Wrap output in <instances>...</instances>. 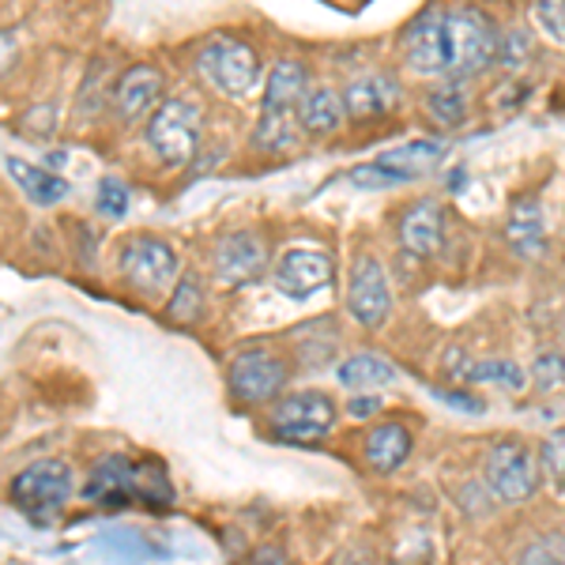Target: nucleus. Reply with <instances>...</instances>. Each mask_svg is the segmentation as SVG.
Instances as JSON below:
<instances>
[{
  "mask_svg": "<svg viewBox=\"0 0 565 565\" xmlns=\"http://www.w3.org/2000/svg\"><path fill=\"white\" fill-rule=\"evenodd\" d=\"M535 457H540V476L551 482L554 494L565 498V426L543 437Z\"/></svg>",
  "mask_w": 565,
  "mask_h": 565,
  "instance_id": "c85d7f7f",
  "label": "nucleus"
},
{
  "mask_svg": "<svg viewBox=\"0 0 565 565\" xmlns=\"http://www.w3.org/2000/svg\"><path fill=\"white\" fill-rule=\"evenodd\" d=\"M162 90H167V79H162L159 68L151 65H136V68H125L121 79L109 90V106L121 121H140L143 114H154L162 103Z\"/></svg>",
  "mask_w": 565,
  "mask_h": 565,
  "instance_id": "2eb2a0df",
  "label": "nucleus"
},
{
  "mask_svg": "<svg viewBox=\"0 0 565 565\" xmlns=\"http://www.w3.org/2000/svg\"><path fill=\"white\" fill-rule=\"evenodd\" d=\"M309 90V68L306 61L282 57L271 65L268 84H264V106L260 109H298V103Z\"/></svg>",
  "mask_w": 565,
  "mask_h": 565,
  "instance_id": "412c9836",
  "label": "nucleus"
},
{
  "mask_svg": "<svg viewBox=\"0 0 565 565\" xmlns=\"http://www.w3.org/2000/svg\"><path fill=\"white\" fill-rule=\"evenodd\" d=\"M412 430L404 423H377L366 434V463L377 476H392L412 457Z\"/></svg>",
  "mask_w": 565,
  "mask_h": 565,
  "instance_id": "6ab92c4d",
  "label": "nucleus"
},
{
  "mask_svg": "<svg viewBox=\"0 0 565 565\" xmlns=\"http://www.w3.org/2000/svg\"><path fill=\"white\" fill-rule=\"evenodd\" d=\"M249 565H290V558L279 546H260V551L249 554Z\"/></svg>",
  "mask_w": 565,
  "mask_h": 565,
  "instance_id": "4c0bfd02",
  "label": "nucleus"
},
{
  "mask_svg": "<svg viewBox=\"0 0 565 565\" xmlns=\"http://www.w3.org/2000/svg\"><path fill=\"white\" fill-rule=\"evenodd\" d=\"M535 23L543 26V34L551 42L565 45V0H535Z\"/></svg>",
  "mask_w": 565,
  "mask_h": 565,
  "instance_id": "473e14b6",
  "label": "nucleus"
},
{
  "mask_svg": "<svg viewBox=\"0 0 565 565\" xmlns=\"http://www.w3.org/2000/svg\"><path fill=\"white\" fill-rule=\"evenodd\" d=\"M487 490L501 505H524L540 490V457L521 437H501L487 452Z\"/></svg>",
  "mask_w": 565,
  "mask_h": 565,
  "instance_id": "423d86ee",
  "label": "nucleus"
},
{
  "mask_svg": "<svg viewBox=\"0 0 565 565\" xmlns=\"http://www.w3.org/2000/svg\"><path fill=\"white\" fill-rule=\"evenodd\" d=\"M340 407L321 388H298L287 392L271 404L268 430L282 445H317L335 430Z\"/></svg>",
  "mask_w": 565,
  "mask_h": 565,
  "instance_id": "f03ea898",
  "label": "nucleus"
},
{
  "mask_svg": "<svg viewBox=\"0 0 565 565\" xmlns=\"http://www.w3.org/2000/svg\"><path fill=\"white\" fill-rule=\"evenodd\" d=\"M8 174L15 178V185L23 189L26 200L39 207H53L68 196V181L57 178L53 170H42V167H31L23 159H8Z\"/></svg>",
  "mask_w": 565,
  "mask_h": 565,
  "instance_id": "b1692460",
  "label": "nucleus"
},
{
  "mask_svg": "<svg viewBox=\"0 0 565 565\" xmlns=\"http://www.w3.org/2000/svg\"><path fill=\"white\" fill-rule=\"evenodd\" d=\"M295 114H298V129H302V136H332V132H340L348 109H343L340 90L328 87V84H317L306 90V98L298 103Z\"/></svg>",
  "mask_w": 565,
  "mask_h": 565,
  "instance_id": "a211bd4d",
  "label": "nucleus"
},
{
  "mask_svg": "<svg viewBox=\"0 0 565 565\" xmlns=\"http://www.w3.org/2000/svg\"><path fill=\"white\" fill-rule=\"evenodd\" d=\"M445 231H449V215H445L441 200H434V196H423V200H415V204H407L396 223L404 253L418 260H434L437 253L445 249Z\"/></svg>",
  "mask_w": 565,
  "mask_h": 565,
  "instance_id": "ddd939ff",
  "label": "nucleus"
},
{
  "mask_svg": "<svg viewBox=\"0 0 565 565\" xmlns=\"http://www.w3.org/2000/svg\"><path fill=\"white\" fill-rule=\"evenodd\" d=\"M348 415L354 418V423H366V418L381 415V399L373 396V392H354V396L348 399Z\"/></svg>",
  "mask_w": 565,
  "mask_h": 565,
  "instance_id": "e433bc0d",
  "label": "nucleus"
},
{
  "mask_svg": "<svg viewBox=\"0 0 565 565\" xmlns=\"http://www.w3.org/2000/svg\"><path fill=\"white\" fill-rule=\"evenodd\" d=\"M271 264L268 238L257 231H231L215 242L212 271L218 287H249L257 282Z\"/></svg>",
  "mask_w": 565,
  "mask_h": 565,
  "instance_id": "9d476101",
  "label": "nucleus"
},
{
  "mask_svg": "<svg viewBox=\"0 0 565 565\" xmlns=\"http://www.w3.org/2000/svg\"><path fill=\"white\" fill-rule=\"evenodd\" d=\"M200 121H204V114L189 98H170V103H159V109L148 117L143 140L167 167H189L200 148Z\"/></svg>",
  "mask_w": 565,
  "mask_h": 565,
  "instance_id": "0eeeda50",
  "label": "nucleus"
},
{
  "mask_svg": "<svg viewBox=\"0 0 565 565\" xmlns=\"http://www.w3.org/2000/svg\"><path fill=\"white\" fill-rule=\"evenodd\" d=\"M521 565H565V540L546 535V540H540L535 546H527Z\"/></svg>",
  "mask_w": 565,
  "mask_h": 565,
  "instance_id": "f704fd0d",
  "label": "nucleus"
},
{
  "mask_svg": "<svg viewBox=\"0 0 565 565\" xmlns=\"http://www.w3.org/2000/svg\"><path fill=\"white\" fill-rule=\"evenodd\" d=\"M392 306H396V298H392V279L385 264L370 257V253H362L351 264V276H348V313L354 317L359 328L377 332L392 317Z\"/></svg>",
  "mask_w": 565,
  "mask_h": 565,
  "instance_id": "1a4fd4ad",
  "label": "nucleus"
},
{
  "mask_svg": "<svg viewBox=\"0 0 565 565\" xmlns=\"http://www.w3.org/2000/svg\"><path fill=\"white\" fill-rule=\"evenodd\" d=\"M136 501H140L143 509H151V513L174 509L178 490H174V479H170L167 463H159V460L136 463Z\"/></svg>",
  "mask_w": 565,
  "mask_h": 565,
  "instance_id": "a878e982",
  "label": "nucleus"
},
{
  "mask_svg": "<svg viewBox=\"0 0 565 565\" xmlns=\"http://www.w3.org/2000/svg\"><path fill=\"white\" fill-rule=\"evenodd\" d=\"M72 490H76V479H72V468L65 460H39L12 479L8 494H12V505L20 509L26 521L45 527L65 513Z\"/></svg>",
  "mask_w": 565,
  "mask_h": 565,
  "instance_id": "7ed1b4c3",
  "label": "nucleus"
},
{
  "mask_svg": "<svg viewBox=\"0 0 565 565\" xmlns=\"http://www.w3.org/2000/svg\"><path fill=\"white\" fill-rule=\"evenodd\" d=\"M335 279V260L332 253L317 249V245H290L276 264V287L295 302L321 295L332 287Z\"/></svg>",
  "mask_w": 565,
  "mask_h": 565,
  "instance_id": "f8f14e48",
  "label": "nucleus"
},
{
  "mask_svg": "<svg viewBox=\"0 0 565 565\" xmlns=\"http://www.w3.org/2000/svg\"><path fill=\"white\" fill-rule=\"evenodd\" d=\"M302 143L295 109H260V121L253 129V148L264 154H290Z\"/></svg>",
  "mask_w": 565,
  "mask_h": 565,
  "instance_id": "4be33fe9",
  "label": "nucleus"
},
{
  "mask_svg": "<svg viewBox=\"0 0 565 565\" xmlns=\"http://www.w3.org/2000/svg\"><path fill=\"white\" fill-rule=\"evenodd\" d=\"M290 385V359L276 348H249L238 351L226 366V392L242 407H264Z\"/></svg>",
  "mask_w": 565,
  "mask_h": 565,
  "instance_id": "20e7f679",
  "label": "nucleus"
},
{
  "mask_svg": "<svg viewBox=\"0 0 565 565\" xmlns=\"http://www.w3.org/2000/svg\"><path fill=\"white\" fill-rule=\"evenodd\" d=\"M501 31L482 8L457 4L445 8V45H449V72L445 79H471L498 65Z\"/></svg>",
  "mask_w": 565,
  "mask_h": 565,
  "instance_id": "f257e3e1",
  "label": "nucleus"
},
{
  "mask_svg": "<svg viewBox=\"0 0 565 565\" xmlns=\"http://www.w3.org/2000/svg\"><path fill=\"white\" fill-rule=\"evenodd\" d=\"M117 276L140 295H159L181 279V257L174 245L154 234H132L117 249Z\"/></svg>",
  "mask_w": 565,
  "mask_h": 565,
  "instance_id": "39448f33",
  "label": "nucleus"
},
{
  "mask_svg": "<svg viewBox=\"0 0 565 565\" xmlns=\"http://www.w3.org/2000/svg\"><path fill=\"white\" fill-rule=\"evenodd\" d=\"M196 72L212 84L218 95L226 98H245L253 87L260 84V57L249 42L218 34L200 50Z\"/></svg>",
  "mask_w": 565,
  "mask_h": 565,
  "instance_id": "6e6552de",
  "label": "nucleus"
},
{
  "mask_svg": "<svg viewBox=\"0 0 565 565\" xmlns=\"http://www.w3.org/2000/svg\"><path fill=\"white\" fill-rule=\"evenodd\" d=\"M463 377H468L471 385H498L509 392H521L527 385V373L509 359H479V362H471Z\"/></svg>",
  "mask_w": 565,
  "mask_h": 565,
  "instance_id": "cd10ccee",
  "label": "nucleus"
},
{
  "mask_svg": "<svg viewBox=\"0 0 565 565\" xmlns=\"http://www.w3.org/2000/svg\"><path fill=\"white\" fill-rule=\"evenodd\" d=\"M95 207L106 218H121L125 212H129V189H125V181L121 178H103V181H98Z\"/></svg>",
  "mask_w": 565,
  "mask_h": 565,
  "instance_id": "2f4dec72",
  "label": "nucleus"
},
{
  "mask_svg": "<svg viewBox=\"0 0 565 565\" xmlns=\"http://www.w3.org/2000/svg\"><path fill=\"white\" fill-rule=\"evenodd\" d=\"M399 53L415 76L445 79L449 72V45H445V8H426L399 31Z\"/></svg>",
  "mask_w": 565,
  "mask_h": 565,
  "instance_id": "9b49d317",
  "label": "nucleus"
},
{
  "mask_svg": "<svg viewBox=\"0 0 565 565\" xmlns=\"http://www.w3.org/2000/svg\"><path fill=\"white\" fill-rule=\"evenodd\" d=\"M167 317L181 328H193L207 317V290L196 271H181V279L174 282V295L167 302Z\"/></svg>",
  "mask_w": 565,
  "mask_h": 565,
  "instance_id": "bb28decb",
  "label": "nucleus"
},
{
  "mask_svg": "<svg viewBox=\"0 0 565 565\" xmlns=\"http://www.w3.org/2000/svg\"><path fill=\"white\" fill-rule=\"evenodd\" d=\"M527 381H535V388L540 392H558L565 388V354H540L535 359L532 373H527Z\"/></svg>",
  "mask_w": 565,
  "mask_h": 565,
  "instance_id": "7c9ffc66",
  "label": "nucleus"
},
{
  "mask_svg": "<svg viewBox=\"0 0 565 565\" xmlns=\"http://www.w3.org/2000/svg\"><path fill=\"white\" fill-rule=\"evenodd\" d=\"M335 381L351 392H370V388L392 385V381H396V366H392L388 359H381V354L362 351V354H351V359L340 362Z\"/></svg>",
  "mask_w": 565,
  "mask_h": 565,
  "instance_id": "393cba45",
  "label": "nucleus"
},
{
  "mask_svg": "<svg viewBox=\"0 0 565 565\" xmlns=\"http://www.w3.org/2000/svg\"><path fill=\"white\" fill-rule=\"evenodd\" d=\"M535 53V42L532 34L524 31V26H509V31H501V42H498V65L505 68H521L527 57Z\"/></svg>",
  "mask_w": 565,
  "mask_h": 565,
  "instance_id": "c756f323",
  "label": "nucleus"
},
{
  "mask_svg": "<svg viewBox=\"0 0 565 565\" xmlns=\"http://www.w3.org/2000/svg\"><path fill=\"white\" fill-rule=\"evenodd\" d=\"M441 159H445V143L441 140H415V143H404V148L385 151L377 162L385 170H392L396 178H404V185H407V181L423 178L426 170L437 167Z\"/></svg>",
  "mask_w": 565,
  "mask_h": 565,
  "instance_id": "5701e85b",
  "label": "nucleus"
},
{
  "mask_svg": "<svg viewBox=\"0 0 565 565\" xmlns=\"http://www.w3.org/2000/svg\"><path fill=\"white\" fill-rule=\"evenodd\" d=\"M84 501L98 509H125L136 501V463L129 457H103L84 479Z\"/></svg>",
  "mask_w": 565,
  "mask_h": 565,
  "instance_id": "dca6fc26",
  "label": "nucleus"
},
{
  "mask_svg": "<svg viewBox=\"0 0 565 565\" xmlns=\"http://www.w3.org/2000/svg\"><path fill=\"white\" fill-rule=\"evenodd\" d=\"M348 178H351V185H359V189H392V185H404V178H396L392 170L381 167V162H366V167H354Z\"/></svg>",
  "mask_w": 565,
  "mask_h": 565,
  "instance_id": "72a5a7b5",
  "label": "nucleus"
},
{
  "mask_svg": "<svg viewBox=\"0 0 565 565\" xmlns=\"http://www.w3.org/2000/svg\"><path fill=\"white\" fill-rule=\"evenodd\" d=\"M505 245L524 260H540L546 253V218L540 196L524 193L509 204L505 215Z\"/></svg>",
  "mask_w": 565,
  "mask_h": 565,
  "instance_id": "f3484780",
  "label": "nucleus"
},
{
  "mask_svg": "<svg viewBox=\"0 0 565 565\" xmlns=\"http://www.w3.org/2000/svg\"><path fill=\"white\" fill-rule=\"evenodd\" d=\"M434 396L441 399V404L457 407V412H463V415H482V399H479V396H471V392H460V388H437Z\"/></svg>",
  "mask_w": 565,
  "mask_h": 565,
  "instance_id": "c9c22d12",
  "label": "nucleus"
},
{
  "mask_svg": "<svg viewBox=\"0 0 565 565\" xmlns=\"http://www.w3.org/2000/svg\"><path fill=\"white\" fill-rule=\"evenodd\" d=\"M340 95L351 121H377V117H392L404 106V87L392 72H370V76L351 79Z\"/></svg>",
  "mask_w": 565,
  "mask_h": 565,
  "instance_id": "4468645a",
  "label": "nucleus"
},
{
  "mask_svg": "<svg viewBox=\"0 0 565 565\" xmlns=\"http://www.w3.org/2000/svg\"><path fill=\"white\" fill-rule=\"evenodd\" d=\"M423 114L430 117L437 129H445V132L460 129V125L468 121V114H471L468 79H441V84H434L423 95Z\"/></svg>",
  "mask_w": 565,
  "mask_h": 565,
  "instance_id": "aec40b11",
  "label": "nucleus"
}]
</instances>
